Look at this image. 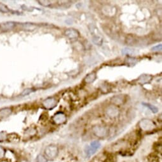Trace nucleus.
I'll use <instances>...</instances> for the list:
<instances>
[{"instance_id": "obj_1", "label": "nucleus", "mask_w": 162, "mask_h": 162, "mask_svg": "<svg viewBox=\"0 0 162 162\" xmlns=\"http://www.w3.org/2000/svg\"><path fill=\"white\" fill-rule=\"evenodd\" d=\"M101 144L99 141H95L91 142L90 145L86 147V154H87L89 157H90L91 156L94 154L96 153V151L101 148Z\"/></svg>"}, {"instance_id": "obj_2", "label": "nucleus", "mask_w": 162, "mask_h": 162, "mask_svg": "<svg viewBox=\"0 0 162 162\" xmlns=\"http://www.w3.org/2000/svg\"><path fill=\"white\" fill-rule=\"evenodd\" d=\"M57 101L54 97H48L43 102V106L47 109H53L57 106Z\"/></svg>"}, {"instance_id": "obj_3", "label": "nucleus", "mask_w": 162, "mask_h": 162, "mask_svg": "<svg viewBox=\"0 0 162 162\" xmlns=\"http://www.w3.org/2000/svg\"><path fill=\"white\" fill-rule=\"evenodd\" d=\"M45 153L48 157L54 158L58 154V148L55 146H49L45 149Z\"/></svg>"}, {"instance_id": "obj_4", "label": "nucleus", "mask_w": 162, "mask_h": 162, "mask_svg": "<svg viewBox=\"0 0 162 162\" xmlns=\"http://www.w3.org/2000/svg\"><path fill=\"white\" fill-rule=\"evenodd\" d=\"M65 35L70 39H75L79 37V33L74 29H68L65 31Z\"/></svg>"}, {"instance_id": "obj_5", "label": "nucleus", "mask_w": 162, "mask_h": 162, "mask_svg": "<svg viewBox=\"0 0 162 162\" xmlns=\"http://www.w3.org/2000/svg\"><path fill=\"white\" fill-rule=\"evenodd\" d=\"M66 120V115L62 113H57L54 117V121L57 124H61L64 122H65Z\"/></svg>"}, {"instance_id": "obj_6", "label": "nucleus", "mask_w": 162, "mask_h": 162, "mask_svg": "<svg viewBox=\"0 0 162 162\" xmlns=\"http://www.w3.org/2000/svg\"><path fill=\"white\" fill-rule=\"evenodd\" d=\"M15 26V23L14 22H7L0 25V28L3 31H8L13 30Z\"/></svg>"}, {"instance_id": "obj_7", "label": "nucleus", "mask_w": 162, "mask_h": 162, "mask_svg": "<svg viewBox=\"0 0 162 162\" xmlns=\"http://www.w3.org/2000/svg\"><path fill=\"white\" fill-rule=\"evenodd\" d=\"M140 125L144 130H150L153 128L154 124L151 120H144L141 121Z\"/></svg>"}, {"instance_id": "obj_8", "label": "nucleus", "mask_w": 162, "mask_h": 162, "mask_svg": "<svg viewBox=\"0 0 162 162\" xmlns=\"http://www.w3.org/2000/svg\"><path fill=\"white\" fill-rule=\"evenodd\" d=\"M152 77L150 75L148 74H142L139 78V82L142 84H145L151 81Z\"/></svg>"}, {"instance_id": "obj_9", "label": "nucleus", "mask_w": 162, "mask_h": 162, "mask_svg": "<svg viewBox=\"0 0 162 162\" xmlns=\"http://www.w3.org/2000/svg\"><path fill=\"white\" fill-rule=\"evenodd\" d=\"M11 113V109L9 107L3 108L0 110V118L7 117Z\"/></svg>"}, {"instance_id": "obj_10", "label": "nucleus", "mask_w": 162, "mask_h": 162, "mask_svg": "<svg viewBox=\"0 0 162 162\" xmlns=\"http://www.w3.org/2000/svg\"><path fill=\"white\" fill-rule=\"evenodd\" d=\"M96 79V74L95 73H91L89 74L84 79L85 82L86 83H90L94 82V80Z\"/></svg>"}, {"instance_id": "obj_11", "label": "nucleus", "mask_w": 162, "mask_h": 162, "mask_svg": "<svg viewBox=\"0 0 162 162\" xmlns=\"http://www.w3.org/2000/svg\"><path fill=\"white\" fill-rule=\"evenodd\" d=\"M142 105H144V106H146V107H148L153 113H157L158 112V107H157L153 106V105L150 104L142 102Z\"/></svg>"}, {"instance_id": "obj_12", "label": "nucleus", "mask_w": 162, "mask_h": 162, "mask_svg": "<svg viewBox=\"0 0 162 162\" xmlns=\"http://www.w3.org/2000/svg\"><path fill=\"white\" fill-rule=\"evenodd\" d=\"M121 53L124 55H133L136 54V51L135 50L130 48H125L121 51Z\"/></svg>"}, {"instance_id": "obj_13", "label": "nucleus", "mask_w": 162, "mask_h": 162, "mask_svg": "<svg viewBox=\"0 0 162 162\" xmlns=\"http://www.w3.org/2000/svg\"><path fill=\"white\" fill-rule=\"evenodd\" d=\"M92 40H93V42L97 45H101L102 43V42H103V39L101 37H100L99 36H97V35H94L93 36V38H92Z\"/></svg>"}, {"instance_id": "obj_14", "label": "nucleus", "mask_w": 162, "mask_h": 162, "mask_svg": "<svg viewBox=\"0 0 162 162\" xmlns=\"http://www.w3.org/2000/svg\"><path fill=\"white\" fill-rule=\"evenodd\" d=\"M126 61L127 62V64L130 66H134L137 62V60L135 59L134 57H128V59L126 60Z\"/></svg>"}, {"instance_id": "obj_15", "label": "nucleus", "mask_w": 162, "mask_h": 162, "mask_svg": "<svg viewBox=\"0 0 162 162\" xmlns=\"http://www.w3.org/2000/svg\"><path fill=\"white\" fill-rule=\"evenodd\" d=\"M33 92H34V90H33V89H27L24 90V91H23V92H22L21 95H22V96L27 95H29V94H30L31 93H32Z\"/></svg>"}, {"instance_id": "obj_16", "label": "nucleus", "mask_w": 162, "mask_h": 162, "mask_svg": "<svg viewBox=\"0 0 162 162\" xmlns=\"http://www.w3.org/2000/svg\"><path fill=\"white\" fill-rule=\"evenodd\" d=\"M161 48H162V45L161 44L158 45L157 46H154L153 48H151V51H161Z\"/></svg>"}, {"instance_id": "obj_17", "label": "nucleus", "mask_w": 162, "mask_h": 162, "mask_svg": "<svg viewBox=\"0 0 162 162\" xmlns=\"http://www.w3.org/2000/svg\"><path fill=\"white\" fill-rule=\"evenodd\" d=\"M38 3L40 5L44 6V7H48L49 5H51V2L50 1H38Z\"/></svg>"}, {"instance_id": "obj_18", "label": "nucleus", "mask_w": 162, "mask_h": 162, "mask_svg": "<svg viewBox=\"0 0 162 162\" xmlns=\"http://www.w3.org/2000/svg\"><path fill=\"white\" fill-rule=\"evenodd\" d=\"M116 159L113 156H109L107 157L106 159L104 160V162H115Z\"/></svg>"}, {"instance_id": "obj_19", "label": "nucleus", "mask_w": 162, "mask_h": 162, "mask_svg": "<svg viewBox=\"0 0 162 162\" xmlns=\"http://www.w3.org/2000/svg\"><path fill=\"white\" fill-rule=\"evenodd\" d=\"M38 162H47V160L42 155H38L37 157Z\"/></svg>"}, {"instance_id": "obj_20", "label": "nucleus", "mask_w": 162, "mask_h": 162, "mask_svg": "<svg viewBox=\"0 0 162 162\" xmlns=\"http://www.w3.org/2000/svg\"><path fill=\"white\" fill-rule=\"evenodd\" d=\"M0 10L3 11V12H8V11H9L8 9L7 8V7H5L4 5L2 3L0 4Z\"/></svg>"}, {"instance_id": "obj_21", "label": "nucleus", "mask_w": 162, "mask_h": 162, "mask_svg": "<svg viewBox=\"0 0 162 162\" xmlns=\"http://www.w3.org/2000/svg\"><path fill=\"white\" fill-rule=\"evenodd\" d=\"M6 139V134L4 132H1L0 133V141H4Z\"/></svg>"}, {"instance_id": "obj_22", "label": "nucleus", "mask_w": 162, "mask_h": 162, "mask_svg": "<svg viewBox=\"0 0 162 162\" xmlns=\"http://www.w3.org/2000/svg\"><path fill=\"white\" fill-rule=\"evenodd\" d=\"M3 155H4V151H3V149L1 147H0V158L3 157Z\"/></svg>"}, {"instance_id": "obj_23", "label": "nucleus", "mask_w": 162, "mask_h": 162, "mask_svg": "<svg viewBox=\"0 0 162 162\" xmlns=\"http://www.w3.org/2000/svg\"><path fill=\"white\" fill-rule=\"evenodd\" d=\"M1 31H2V30H1V28H0V33H1Z\"/></svg>"}, {"instance_id": "obj_24", "label": "nucleus", "mask_w": 162, "mask_h": 162, "mask_svg": "<svg viewBox=\"0 0 162 162\" xmlns=\"http://www.w3.org/2000/svg\"><path fill=\"white\" fill-rule=\"evenodd\" d=\"M23 162H27V161H23Z\"/></svg>"}]
</instances>
